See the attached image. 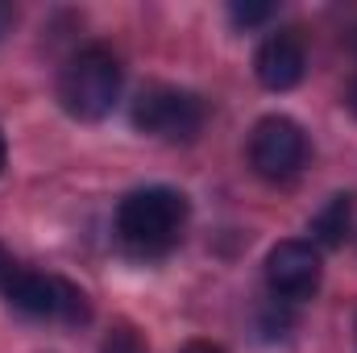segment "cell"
Here are the masks:
<instances>
[{"mask_svg":"<svg viewBox=\"0 0 357 353\" xmlns=\"http://www.w3.org/2000/svg\"><path fill=\"white\" fill-rule=\"evenodd\" d=\"M187 195L175 187H137L116 204V241L133 258H167L187 229Z\"/></svg>","mask_w":357,"mask_h":353,"instance_id":"1","label":"cell"},{"mask_svg":"<svg viewBox=\"0 0 357 353\" xmlns=\"http://www.w3.org/2000/svg\"><path fill=\"white\" fill-rule=\"evenodd\" d=\"M59 108L75 121H104L112 112V104L121 100V59L104 46V42H88L79 46L63 71H59Z\"/></svg>","mask_w":357,"mask_h":353,"instance_id":"2","label":"cell"},{"mask_svg":"<svg viewBox=\"0 0 357 353\" xmlns=\"http://www.w3.org/2000/svg\"><path fill=\"white\" fill-rule=\"evenodd\" d=\"M133 129H142L146 137L171 142V146H191L204 133L208 121V104L187 88H171V84H154L133 100Z\"/></svg>","mask_w":357,"mask_h":353,"instance_id":"3","label":"cell"},{"mask_svg":"<svg viewBox=\"0 0 357 353\" xmlns=\"http://www.w3.org/2000/svg\"><path fill=\"white\" fill-rule=\"evenodd\" d=\"M8 308H17L29 320H50V324H88L91 320V303L88 295L59 278V274H38V270H17V278L4 291Z\"/></svg>","mask_w":357,"mask_h":353,"instance_id":"4","label":"cell"},{"mask_svg":"<svg viewBox=\"0 0 357 353\" xmlns=\"http://www.w3.org/2000/svg\"><path fill=\"white\" fill-rule=\"evenodd\" d=\"M307 163V133L299 129V121L270 112L254 125L250 133V167L254 175L266 183H291Z\"/></svg>","mask_w":357,"mask_h":353,"instance_id":"5","label":"cell"},{"mask_svg":"<svg viewBox=\"0 0 357 353\" xmlns=\"http://www.w3.org/2000/svg\"><path fill=\"white\" fill-rule=\"evenodd\" d=\"M320 278H324V262H320V250L312 241H278L266 254V287L278 303H303L320 291Z\"/></svg>","mask_w":357,"mask_h":353,"instance_id":"6","label":"cell"},{"mask_svg":"<svg viewBox=\"0 0 357 353\" xmlns=\"http://www.w3.org/2000/svg\"><path fill=\"white\" fill-rule=\"evenodd\" d=\"M303 71H307V50H303V38L295 29L270 33L266 42L258 46V54H254V75H258V84L266 91L299 88Z\"/></svg>","mask_w":357,"mask_h":353,"instance_id":"7","label":"cell"},{"mask_svg":"<svg viewBox=\"0 0 357 353\" xmlns=\"http://www.w3.org/2000/svg\"><path fill=\"white\" fill-rule=\"evenodd\" d=\"M349 225H354V195L341 191V195H333V200L312 216V241L324 246V250H337V246H345Z\"/></svg>","mask_w":357,"mask_h":353,"instance_id":"8","label":"cell"},{"mask_svg":"<svg viewBox=\"0 0 357 353\" xmlns=\"http://www.w3.org/2000/svg\"><path fill=\"white\" fill-rule=\"evenodd\" d=\"M100 353H146V341L133 324H112L108 337L100 341Z\"/></svg>","mask_w":357,"mask_h":353,"instance_id":"9","label":"cell"},{"mask_svg":"<svg viewBox=\"0 0 357 353\" xmlns=\"http://www.w3.org/2000/svg\"><path fill=\"white\" fill-rule=\"evenodd\" d=\"M274 17V4H250V0H233L229 4V21L237 29H254V25H266Z\"/></svg>","mask_w":357,"mask_h":353,"instance_id":"10","label":"cell"},{"mask_svg":"<svg viewBox=\"0 0 357 353\" xmlns=\"http://www.w3.org/2000/svg\"><path fill=\"white\" fill-rule=\"evenodd\" d=\"M17 278V262H13V254L0 246V291H8V283Z\"/></svg>","mask_w":357,"mask_h":353,"instance_id":"11","label":"cell"},{"mask_svg":"<svg viewBox=\"0 0 357 353\" xmlns=\"http://www.w3.org/2000/svg\"><path fill=\"white\" fill-rule=\"evenodd\" d=\"M178 353H225V350H220L216 341H187Z\"/></svg>","mask_w":357,"mask_h":353,"instance_id":"12","label":"cell"},{"mask_svg":"<svg viewBox=\"0 0 357 353\" xmlns=\"http://www.w3.org/2000/svg\"><path fill=\"white\" fill-rule=\"evenodd\" d=\"M13 21H17V13H13V4H4V0H0V38H4L8 29H13Z\"/></svg>","mask_w":357,"mask_h":353,"instance_id":"13","label":"cell"},{"mask_svg":"<svg viewBox=\"0 0 357 353\" xmlns=\"http://www.w3.org/2000/svg\"><path fill=\"white\" fill-rule=\"evenodd\" d=\"M345 104H349V112L357 117V75L349 80V88H345Z\"/></svg>","mask_w":357,"mask_h":353,"instance_id":"14","label":"cell"},{"mask_svg":"<svg viewBox=\"0 0 357 353\" xmlns=\"http://www.w3.org/2000/svg\"><path fill=\"white\" fill-rule=\"evenodd\" d=\"M4 158H8V146H4V133H0V171H4Z\"/></svg>","mask_w":357,"mask_h":353,"instance_id":"15","label":"cell"},{"mask_svg":"<svg viewBox=\"0 0 357 353\" xmlns=\"http://www.w3.org/2000/svg\"><path fill=\"white\" fill-rule=\"evenodd\" d=\"M354 50H357V33H354Z\"/></svg>","mask_w":357,"mask_h":353,"instance_id":"16","label":"cell"}]
</instances>
